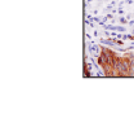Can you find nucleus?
Segmentation results:
<instances>
[{"label":"nucleus","mask_w":134,"mask_h":114,"mask_svg":"<svg viewBox=\"0 0 134 114\" xmlns=\"http://www.w3.org/2000/svg\"><path fill=\"white\" fill-rule=\"evenodd\" d=\"M88 51H89V53H90V55L93 56V57L98 58V57L101 56L102 47L98 46V44H95L94 42H89V44H88Z\"/></svg>","instance_id":"f257e3e1"},{"label":"nucleus","mask_w":134,"mask_h":114,"mask_svg":"<svg viewBox=\"0 0 134 114\" xmlns=\"http://www.w3.org/2000/svg\"><path fill=\"white\" fill-rule=\"evenodd\" d=\"M101 56L106 60L107 64L112 65V61H113V57H115V52L111 49L106 48V47H102V52H101Z\"/></svg>","instance_id":"f03ea898"},{"label":"nucleus","mask_w":134,"mask_h":114,"mask_svg":"<svg viewBox=\"0 0 134 114\" xmlns=\"http://www.w3.org/2000/svg\"><path fill=\"white\" fill-rule=\"evenodd\" d=\"M112 68H113V70H116L120 75H123V64H121V57L115 55L113 61H112Z\"/></svg>","instance_id":"7ed1b4c3"},{"label":"nucleus","mask_w":134,"mask_h":114,"mask_svg":"<svg viewBox=\"0 0 134 114\" xmlns=\"http://www.w3.org/2000/svg\"><path fill=\"white\" fill-rule=\"evenodd\" d=\"M97 62H98V65H99L101 68H102V66H103L104 64H107V62H106V60H104V58H103V57H102V56H99V57H98V58H97Z\"/></svg>","instance_id":"20e7f679"},{"label":"nucleus","mask_w":134,"mask_h":114,"mask_svg":"<svg viewBox=\"0 0 134 114\" xmlns=\"http://www.w3.org/2000/svg\"><path fill=\"white\" fill-rule=\"evenodd\" d=\"M128 21H129V20H128L126 17H120V18H119V22H120L121 25H126V23H129Z\"/></svg>","instance_id":"39448f33"},{"label":"nucleus","mask_w":134,"mask_h":114,"mask_svg":"<svg viewBox=\"0 0 134 114\" xmlns=\"http://www.w3.org/2000/svg\"><path fill=\"white\" fill-rule=\"evenodd\" d=\"M116 31H119V33H125L126 28L123 26V25H119V26H116Z\"/></svg>","instance_id":"423d86ee"},{"label":"nucleus","mask_w":134,"mask_h":114,"mask_svg":"<svg viewBox=\"0 0 134 114\" xmlns=\"http://www.w3.org/2000/svg\"><path fill=\"white\" fill-rule=\"evenodd\" d=\"M123 44H124V42H123L121 39H117V40H116V47H121Z\"/></svg>","instance_id":"0eeeda50"},{"label":"nucleus","mask_w":134,"mask_h":114,"mask_svg":"<svg viewBox=\"0 0 134 114\" xmlns=\"http://www.w3.org/2000/svg\"><path fill=\"white\" fill-rule=\"evenodd\" d=\"M93 21H95V22H98V23H99V22L102 21V18L101 17H93Z\"/></svg>","instance_id":"6e6552de"},{"label":"nucleus","mask_w":134,"mask_h":114,"mask_svg":"<svg viewBox=\"0 0 134 114\" xmlns=\"http://www.w3.org/2000/svg\"><path fill=\"white\" fill-rule=\"evenodd\" d=\"M117 35H119V34H116V33H115V30L111 31V36H112V38H117Z\"/></svg>","instance_id":"1a4fd4ad"},{"label":"nucleus","mask_w":134,"mask_h":114,"mask_svg":"<svg viewBox=\"0 0 134 114\" xmlns=\"http://www.w3.org/2000/svg\"><path fill=\"white\" fill-rule=\"evenodd\" d=\"M113 8V5L112 4H110V5H107V8H106V11H111V9Z\"/></svg>","instance_id":"9d476101"},{"label":"nucleus","mask_w":134,"mask_h":114,"mask_svg":"<svg viewBox=\"0 0 134 114\" xmlns=\"http://www.w3.org/2000/svg\"><path fill=\"white\" fill-rule=\"evenodd\" d=\"M128 39H129V40H133V42H134V35H133V34H129V38H128Z\"/></svg>","instance_id":"9b49d317"},{"label":"nucleus","mask_w":134,"mask_h":114,"mask_svg":"<svg viewBox=\"0 0 134 114\" xmlns=\"http://www.w3.org/2000/svg\"><path fill=\"white\" fill-rule=\"evenodd\" d=\"M117 13H119V14H124V11L121 8H119V9H117Z\"/></svg>","instance_id":"f8f14e48"},{"label":"nucleus","mask_w":134,"mask_h":114,"mask_svg":"<svg viewBox=\"0 0 134 114\" xmlns=\"http://www.w3.org/2000/svg\"><path fill=\"white\" fill-rule=\"evenodd\" d=\"M125 4H133V0H125Z\"/></svg>","instance_id":"ddd939ff"},{"label":"nucleus","mask_w":134,"mask_h":114,"mask_svg":"<svg viewBox=\"0 0 134 114\" xmlns=\"http://www.w3.org/2000/svg\"><path fill=\"white\" fill-rule=\"evenodd\" d=\"M106 17L108 18V20H112V17H113V16H112V14H107Z\"/></svg>","instance_id":"4468645a"},{"label":"nucleus","mask_w":134,"mask_h":114,"mask_svg":"<svg viewBox=\"0 0 134 114\" xmlns=\"http://www.w3.org/2000/svg\"><path fill=\"white\" fill-rule=\"evenodd\" d=\"M87 20H92V21H93V17H92L90 14H88V16H87Z\"/></svg>","instance_id":"2eb2a0df"},{"label":"nucleus","mask_w":134,"mask_h":114,"mask_svg":"<svg viewBox=\"0 0 134 114\" xmlns=\"http://www.w3.org/2000/svg\"><path fill=\"white\" fill-rule=\"evenodd\" d=\"M124 3H125V1H120V3H119V8L123 7V5H124Z\"/></svg>","instance_id":"dca6fc26"},{"label":"nucleus","mask_w":134,"mask_h":114,"mask_svg":"<svg viewBox=\"0 0 134 114\" xmlns=\"http://www.w3.org/2000/svg\"><path fill=\"white\" fill-rule=\"evenodd\" d=\"M98 35H99V33H98V31H94V36H95V38H97Z\"/></svg>","instance_id":"f3484780"},{"label":"nucleus","mask_w":134,"mask_h":114,"mask_svg":"<svg viewBox=\"0 0 134 114\" xmlns=\"http://www.w3.org/2000/svg\"><path fill=\"white\" fill-rule=\"evenodd\" d=\"M132 34L134 35V26H133V28H132Z\"/></svg>","instance_id":"a211bd4d"}]
</instances>
